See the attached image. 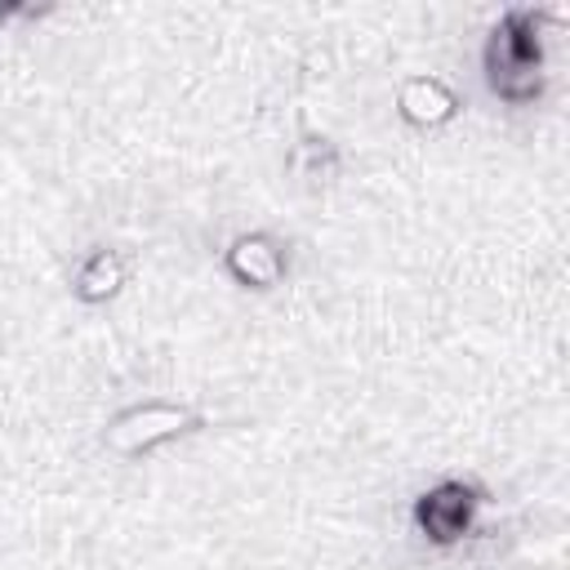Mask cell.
Wrapping results in <instances>:
<instances>
[{"label": "cell", "instance_id": "7", "mask_svg": "<svg viewBox=\"0 0 570 570\" xmlns=\"http://www.w3.org/2000/svg\"><path fill=\"white\" fill-rule=\"evenodd\" d=\"M294 174L303 178V183H312V187H325V183H334L338 178V147L330 142V138H303L298 147H294Z\"/></svg>", "mask_w": 570, "mask_h": 570}, {"label": "cell", "instance_id": "4", "mask_svg": "<svg viewBox=\"0 0 570 570\" xmlns=\"http://www.w3.org/2000/svg\"><path fill=\"white\" fill-rule=\"evenodd\" d=\"M223 267L245 289H276L289 272V254H285V240L272 236V232H240L227 245Z\"/></svg>", "mask_w": 570, "mask_h": 570}, {"label": "cell", "instance_id": "3", "mask_svg": "<svg viewBox=\"0 0 570 570\" xmlns=\"http://www.w3.org/2000/svg\"><path fill=\"white\" fill-rule=\"evenodd\" d=\"M485 503V490L468 476H445L436 485H428L414 499V530L432 543V548H454L472 534L476 512Z\"/></svg>", "mask_w": 570, "mask_h": 570}, {"label": "cell", "instance_id": "5", "mask_svg": "<svg viewBox=\"0 0 570 570\" xmlns=\"http://www.w3.org/2000/svg\"><path fill=\"white\" fill-rule=\"evenodd\" d=\"M396 111L414 129H441L459 116V94L441 76H405L396 85Z\"/></svg>", "mask_w": 570, "mask_h": 570}, {"label": "cell", "instance_id": "2", "mask_svg": "<svg viewBox=\"0 0 570 570\" xmlns=\"http://www.w3.org/2000/svg\"><path fill=\"white\" fill-rule=\"evenodd\" d=\"M205 428V414L196 405H183V401H134L125 410H116L102 428V450L116 454V459H147L151 450L178 441V436H191Z\"/></svg>", "mask_w": 570, "mask_h": 570}, {"label": "cell", "instance_id": "1", "mask_svg": "<svg viewBox=\"0 0 570 570\" xmlns=\"http://www.w3.org/2000/svg\"><path fill=\"white\" fill-rule=\"evenodd\" d=\"M539 27H543L539 9H508L485 40V80L512 107L534 102L543 89V40H539L543 31Z\"/></svg>", "mask_w": 570, "mask_h": 570}, {"label": "cell", "instance_id": "6", "mask_svg": "<svg viewBox=\"0 0 570 570\" xmlns=\"http://www.w3.org/2000/svg\"><path fill=\"white\" fill-rule=\"evenodd\" d=\"M125 281H129L125 254L98 245V249H89V254L80 258V267L71 272V294H76L80 303H107V298H116V294L125 289Z\"/></svg>", "mask_w": 570, "mask_h": 570}]
</instances>
